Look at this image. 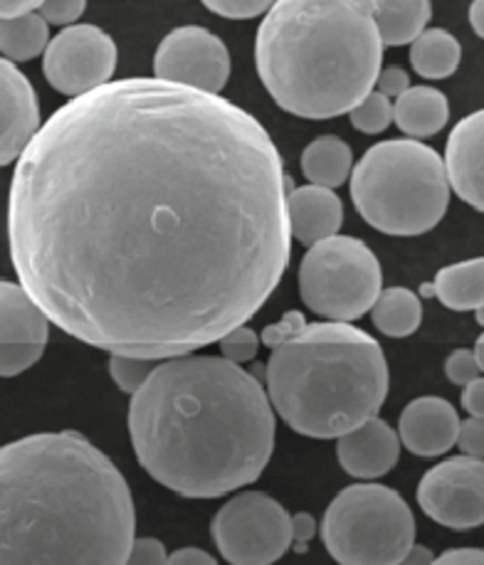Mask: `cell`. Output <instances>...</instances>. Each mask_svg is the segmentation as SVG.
<instances>
[{
  "mask_svg": "<svg viewBox=\"0 0 484 565\" xmlns=\"http://www.w3.org/2000/svg\"><path fill=\"white\" fill-rule=\"evenodd\" d=\"M290 178L220 94L107 82L40 124L8 195L20 287L70 337L173 359L265 307L292 257Z\"/></svg>",
  "mask_w": 484,
  "mask_h": 565,
  "instance_id": "cell-1",
  "label": "cell"
},
{
  "mask_svg": "<svg viewBox=\"0 0 484 565\" xmlns=\"http://www.w3.org/2000/svg\"><path fill=\"white\" fill-rule=\"evenodd\" d=\"M136 459L186 499H218L257 481L275 449L262 383L223 355L161 359L131 395Z\"/></svg>",
  "mask_w": 484,
  "mask_h": 565,
  "instance_id": "cell-2",
  "label": "cell"
},
{
  "mask_svg": "<svg viewBox=\"0 0 484 565\" xmlns=\"http://www.w3.org/2000/svg\"><path fill=\"white\" fill-rule=\"evenodd\" d=\"M136 511L117 465L80 433L0 447V563L122 565Z\"/></svg>",
  "mask_w": 484,
  "mask_h": 565,
  "instance_id": "cell-3",
  "label": "cell"
},
{
  "mask_svg": "<svg viewBox=\"0 0 484 565\" xmlns=\"http://www.w3.org/2000/svg\"><path fill=\"white\" fill-rule=\"evenodd\" d=\"M381 60L371 0H275L255 40L262 85L302 119L349 114L373 89Z\"/></svg>",
  "mask_w": 484,
  "mask_h": 565,
  "instance_id": "cell-4",
  "label": "cell"
},
{
  "mask_svg": "<svg viewBox=\"0 0 484 565\" xmlns=\"http://www.w3.org/2000/svg\"><path fill=\"white\" fill-rule=\"evenodd\" d=\"M260 343L272 349L270 405L294 433L336 439L386 403V355L351 321L309 323L299 311H287L262 331Z\"/></svg>",
  "mask_w": 484,
  "mask_h": 565,
  "instance_id": "cell-5",
  "label": "cell"
},
{
  "mask_svg": "<svg viewBox=\"0 0 484 565\" xmlns=\"http://www.w3.org/2000/svg\"><path fill=\"white\" fill-rule=\"evenodd\" d=\"M349 175L356 211L383 235L430 233L448 213L450 183L443 159L415 139L371 146Z\"/></svg>",
  "mask_w": 484,
  "mask_h": 565,
  "instance_id": "cell-6",
  "label": "cell"
},
{
  "mask_svg": "<svg viewBox=\"0 0 484 565\" xmlns=\"http://www.w3.org/2000/svg\"><path fill=\"white\" fill-rule=\"evenodd\" d=\"M322 541L344 565H396L415 543V519L398 491L354 484L326 509Z\"/></svg>",
  "mask_w": 484,
  "mask_h": 565,
  "instance_id": "cell-7",
  "label": "cell"
},
{
  "mask_svg": "<svg viewBox=\"0 0 484 565\" xmlns=\"http://www.w3.org/2000/svg\"><path fill=\"white\" fill-rule=\"evenodd\" d=\"M383 289L376 255L356 237L332 235L309 245L299 265V297L329 321H356Z\"/></svg>",
  "mask_w": 484,
  "mask_h": 565,
  "instance_id": "cell-8",
  "label": "cell"
},
{
  "mask_svg": "<svg viewBox=\"0 0 484 565\" xmlns=\"http://www.w3.org/2000/svg\"><path fill=\"white\" fill-rule=\"evenodd\" d=\"M210 536L228 563L267 565L292 546V516L277 499L262 491H242L218 511Z\"/></svg>",
  "mask_w": 484,
  "mask_h": 565,
  "instance_id": "cell-9",
  "label": "cell"
},
{
  "mask_svg": "<svg viewBox=\"0 0 484 565\" xmlns=\"http://www.w3.org/2000/svg\"><path fill=\"white\" fill-rule=\"evenodd\" d=\"M117 70V45L97 25H65L50 40L42 57V72L50 87L80 97L114 77Z\"/></svg>",
  "mask_w": 484,
  "mask_h": 565,
  "instance_id": "cell-10",
  "label": "cell"
},
{
  "mask_svg": "<svg viewBox=\"0 0 484 565\" xmlns=\"http://www.w3.org/2000/svg\"><path fill=\"white\" fill-rule=\"evenodd\" d=\"M418 504L425 516L452 531H470L484 523L482 457H452L420 479Z\"/></svg>",
  "mask_w": 484,
  "mask_h": 565,
  "instance_id": "cell-11",
  "label": "cell"
},
{
  "mask_svg": "<svg viewBox=\"0 0 484 565\" xmlns=\"http://www.w3.org/2000/svg\"><path fill=\"white\" fill-rule=\"evenodd\" d=\"M154 72L159 79L220 94L230 77V52L210 30L183 25L161 40Z\"/></svg>",
  "mask_w": 484,
  "mask_h": 565,
  "instance_id": "cell-12",
  "label": "cell"
},
{
  "mask_svg": "<svg viewBox=\"0 0 484 565\" xmlns=\"http://www.w3.org/2000/svg\"><path fill=\"white\" fill-rule=\"evenodd\" d=\"M40 129V102L15 62L0 57V169L18 161Z\"/></svg>",
  "mask_w": 484,
  "mask_h": 565,
  "instance_id": "cell-13",
  "label": "cell"
},
{
  "mask_svg": "<svg viewBox=\"0 0 484 565\" xmlns=\"http://www.w3.org/2000/svg\"><path fill=\"white\" fill-rule=\"evenodd\" d=\"M336 457L346 475L356 479H378L396 467L401 457V439L391 425L371 415L336 437Z\"/></svg>",
  "mask_w": 484,
  "mask_h": 565,
  "instance_id": "cell-14",
  "label": "cell"
},
{
  "mask_svg": "<svg viewBox=\"0 0 484 565\" xmlns=\"http://www.w3.org/2000/svg\"><path fill=\"white\" fill-rule=\"evenodd\" d=\"M460 415L443 397L425 395L406 405L398 420V439L415 457H440L455 447Z\"/></svg>",
  "mask_w": 484,
  "mask_h": 565,
  "instance_id": "cell-15",
  "label": "cell"
},
{
  "mask_svg": "<svg viewBox=\"0 0 484 565\" xmlns=\"http://www.w3.org/2000/svg\"><path fill=\"white\" fill-rule=\"evenodd\" d=\"M482 151H484V111H475L462 119L452 129L445 149V175L450 191H455L462 201L484 211V169H482Z\"/></svg>",
  "mask_w": 484,
  "mask_h": 565,
  "instance_id": "cell-16",
  "label": "cell"
},
{
  "mask_svg": "<svg viewBox=\"0 0 484 565\" xmlns=\"http://www.w3.org/2000/svg\"><path fill=\"white\" fill-rule=\"evenodd\" d=\"M287 220L290 233L302 245H314L324 237H332L341 230L344 205L334 188L302 185L287 191Z\"/></svg>",
  "mask_w": 484,
  "mask_h": 565,
  "instance_id": "cell-17",
  "label": "cell"
},
{
  "mask_svg": "<svg viewBox=\"0 0 484 565\" xmlns=\"http://www.w3.org/2000/svg\"><path fill=\"white\" fill-rule=\"evenodd\" d=\"M50 321L28 291L0 279V343H48Z\"/></svg>",
  "mask_w": 484,
  "mask_h": 565,
  "instance_id": "cell-18",
  "label": "cell"
},
{
  "mask_svg": "<svg viewBox=\"0 0 484 565\" xmlns=\"http://www.w3.org/2000/svg\"><path fill=\"white\" fill-rule=\"evenodd\" d=\"M450 119V104L443 92L433 87H408L393 104V121L403 134L413 139H428L445 129Z\"/></svg>",
  "mask_w": 484,
  "mask_h": 565,
  "instance_id": "cell-19",
  "label": "cell"
},
{
  "mask_svg": "<svg viewBox=\"0 0 484 565\" xmlns=\"http://www.w3.org/2000/svg\"><path fill=\"white\" fill-rule=\"evenodd\" d=\"M371 10L383 47L410 45L433 18L430 0H371Z\"/></svg>",
  "mask_w": 484,
  "mask_h": 565,
  "instance_id": "cell-20",
  "label": "cell"
},
{
  "mask_svg": "<svg viewBox=\"0 0 484 565\" xmlns=\"http://www.w3.org/2000/svg\"><path fill=\"white\" fill-rule=\"evenodd\" d=\"M435 297L452 311H475L482 323V301H484V259L475 257L457 262L438 271Z\"/></svg>",
  "mask_w": 484,
  "mask_h": 565,
  "instance_id": "cell-21",
  "label": "cell"
},
{
  "mask_svg": "<svg viewBox=\"0 0 484 565\" xmlns=\"http://www.w3.org/2000/svg\"><path fill=\"white\" fill-rule=\"evenodd\" d=\"M462 60L457 38L443 28L423 30L410 43V65L425 79H448L455 75Z\"/></svg>",
  "mask_w": 484,
  "mask_h": 565,
  "instance_id": "cell-22",
  "label": "cell"
},
{
  "mask_svg": "<svg viewBox=\"0 0 484 565\" xmlns=\"http://www.w3.org/2000/svg\"><path fill=\"white\" fill-rule=\"evenodd\" d=\"M368 311H371L373 327L391 339L413 337L420 329V321H423V305H420L415 291L406 287L381 289Z\"/></svg>",
  "mask_w": 484,
  "mask_h": 565,
  "instance_id": "cell-23",
  "label": "cell"
},
{
  "mask_svg": "<svg viewBox=\"0 0 484 565\" xmlns=\"http://www.w3.org/2000/svg\"><path fill=\"white\" fill-rule=\"evenodd\" d=\"M354 153L339 136H319L302 153V171L314 185L339 188L351 173Z\"/></svg>",
  "mask_w": 484,
  "mask_h": 565,
  "instance_id": "cell-24",
  "label": "cell"
},
{
  "mask_svg": "<svg viewBox=\"0 0 484 565\" xmlns=\"http://www.w3.org/2000/svg\"><path fill=\"white\" fill-rule=\"evenodd\" d=\"M50 43L48 23L40 13L3 18L0 20V55L10 62H30L40 57Z\"/></svg>",
  "mask_w": 484,
  "mask_h": 565,
  "instance_id": "cell-25",
  "label": "cell"
},
{
  "mask_svg": "<svg viewBox=\"0 0 484 565\" xmlns=\"http://www.w3.org/2000/svg\"><path fill=\"white\" fill-rule=\"evenodd\" d=\"M351 127L364 134H381L393 121V104L381 92H368L366 97L349 109Z\"/></svg>",
  "mask_w": 484,
  "mask_h": 565,
  "instance_id": "cell-26",
  "label": "cell"
},
{
  "mask_svg": "<svg viewBox=\"0 0 484 565\" xmlns=\"http://www.w3.org/2000/svg\"><path fill=\"white\" fill-rule=\"evenodd\" d=\"M159 361L156 359H141V355H126V353H112L109 359V375L117 383L122 393L134 395L146 383V379L154 373Z\"/></svg>",
  "mask_w": 484,
  "mask_h": 565,
  "instance_id": "cell-27",
  "label": "cell"
},
{
  "mask_svg": "<svg viewBox=\"0 0 484 565\" xmlns=\"http://www.w3.org/2000/svg\"><path fill=\"white\" fill-rule=\"evenodd\" d=\"M45 343H0V379H13L42 359Z\"/></svg>",
  "mask_w": 484,
  "mask_h": 565,
  "instance_id": "cell-28",
  "label": "cell"
},
{
  "mask_svg": "<svg viewBox=\"0 0 484 565\" xmlns=\"http://www.w3.org/2000/svg\"><path fill=\"white\" fill-rule=\"evenodd\" d=\"M218 343H220V351H223V359L233 361L238 365L252 361L260 351V337L252 329H248L245 323L230 329L225 337L218 339Z\"/></svg>",
  "mask_w": 484,
  "mask_h": 565,
  "instance_id": "cell-29",
  "label": "cell"
},
{
  "mask_svg": "<svg viewBox=\"0 0 484 565\" xmlns=\"http://www.w3.org/2000/svg\"><path fill=\"white\" fill-rule=\"evenodd\" d=\"M201 3L215 15L230 20H250L267 13L275 0H201Z\"/></svg>",
  "mask_w": 484,
  "mask_h": 565,
  "instance_id": "cell-30",
  "label": "cell"
},
{
  "mask_svg": "<svg viewBox=\"0 0 484 565\" xmlns=\"http://www.w3.org/2000/svg\"><path fill=\"white\" fill-rule=\"evenodd\" d=\"M84 8H87V0H42L38 6L40 18L45 20L48 25H72L82 18Z\"/></svg>",
  "mask_w": 484,
  "mask_h": 565,
  "instance_id": "cell-31",
  "label": "cell"
},
{
  "mask_svg": "<svg viewBox=\"0 0 484 565\" xmlns=\"http://www.w3.org/2000/svg\"><path fill=\"white\" fill-rule=\"evenodd\" d=\"M445 375L450 383L455 385H467L470 381H475L482 375V365L477 363L475 355L472 351H455L450 353V359L445 361Z\"/></svg>",
  "mask_w": 484,
  "mask_h": 565,
  "instance_id": "cell-32",
  "label": "cell"
},
{
  "mask_svg": "<svg viewBox=\"0 0 484 565\" xmlns=\"http://www.w3.org/2000/svg\"><path fill=\"white\" fill-rule=\"evenodd\" d=\"M455 445L462 449V455L482 457V452H484V425H482V417H472L470 415V420L457 425Z\"/></svg>",
  "mask_w": 484,
  "mask_h": 565,
  "instance_id": "cell-33",
  "label": "cell"
},
{
  "mask_svg": "<svg viewBox=\"0 0 484 565\" xmlns=\"http://www.w3.org/2000/svg\"><path fill=\"white\" fill-rule=\"evenodd\" d=\"M126 563L131 565H161L166 563V546L159 539H134Z\"/></svg>",
  "mask_w": 484,
  "mask_h": 565,
  "instance_id": "cell-34",
  "label": "cell"
},
{
  "mask_svg": "<svg viewBox=\"0 0 484 565\" xmlns=\"http://www.w3.org/2000/svg\"><path fill=\"white\" fill-rule=\"evenodd\" d=\"M373 87H376V92H381L383 97L396 99L410 87V77H408V72L401 67H386L378 72Z\"/></svg>",
  "mask_w": 484,
  "mask_h": 565,
  "instance_id": "cell-35",
  "label": "cell"
},
{
  "mask_svg": "<svg viewBox=\"0 0 484 565\" xmlns=\"http://www.w3.org/2000/svg\"><path fill=\"white\" fill-rule=\"evenodd\" d=\"M462 407L472 415V417H482L484 415V381L482 375L475 381H470L467 385H462Z\"/></svg>",
  "mask_w": 484,
  "mask_h": 565,
  "instance_id": "cell-36",
  "label": "cell"
},
{
  "mask_svg": "<svg viewBox=\"0 0 484 565\" xmlns=\"http://www.w3.org/2000/svg\"><path fill=\"white\" fill-rule=\"evenodd\" d=\"M166 563H171V565H215L218 561L210 556V553H206V551H201V548H193V546H188V548H181V551H176V553H171V556H166Z\"/></svg>",
  "mask_w": 484,
  "mask_h": 565,
  "instance_id": "cell-37",
  "label": "cell"
},
{
  "mask_svg": "<svg viewBox=\"0 0 484 565\" xmlns=\"http://www.w3.org/2000/svg\"><path fill=\"white\" fill-rule=\"evenodd\" d=\"M314 533H317V521H314L309 514L292 516V543L297 541L304 548V543H309L314 539Z\"/></svg>",
  "mask_w": 484,
  "mask_h": 565,
  "instance_id": "cell-38",
  "label": "cell"
},
{
  "mask_svg": "<svg viewBox=\"0 0 484 565\" xmlns=\"http://www.w3.org/2000/svg\"><path fill=\"white\" fill-rule=\"evenodd\" d=\"M438 563H450V565H482L484 556L482 551L477 548H455V551H448L443 556L435 558Z\"/></svg>",
  "mask_w": 484,
  "mask_h": 565,
  "instance_id": "cell-39",
  "label": "cell"
},
{
  "mask_svg": "<svg viewBox=\"0 0 484 565\" xmlns=\"http://www.w3.org/2000/svg\"><path fill=\"white\" fill-rule=\"evenodd\" d=\"M40 3L42 0H0V20L30 13V10H38Z\"/></svg>",
  "mask_w": 484,
  "mask_h": 565,
  "instance_id": "cell-40",
  "label": "cell"
},
{
  "mask_svg": "<svg viewBox=\"0 0 484 565\" xmlns=\"http://www.w3.org/2000/svg\"><path fill=\"white\" fill-rule=\"evenodd\" d=\"M470 25L475 30V35H484V0H472L470 6Z\"/></svg>",
  "mask_w": 484,
  "mask_h": 565,
  "instance_id": "cell-41",
  "label": "cell"
},
{
  "mask_svg": "<svg viewBox=\"0 0 484 565\" xmlns=\"http://www.w3.org/2000/svg\"><path fill=\"white\" fill-rule=\"evenodd\" d=\"M403 563H410V565H415V563H435V556L425 546H415V543H413V546L408 548Z\"/></svg>",
  "mask_w": 484,
  "mask_h": 565,
  "instance_id": "cell-42",
  "label": "cell"
}]
</instances>
